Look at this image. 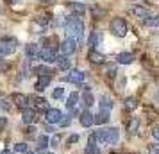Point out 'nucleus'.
I'll return each instance as SVG.
<instances>
[{
    "mask_svg": "<svg viewBox=\"0 0 159 154\" xmlns=\"http://www.w3.org/2000/svg\"><path fill=\"white\" fill-rule=\"evenodd\" d=\"M138 125H139V118H130L129 125H127V133L129 134H134L138 131Z\"/></svg>",
    "mask_w": 159,
    "mask_h": 154,
    "instance_id": "22",
    "label": "nucleus"
},
{
    "mask_svg": "<svg viewBox=\"0 0 159 154\" xmlns=\"http://www.w3.org/2000/svg\"><path fill=\"white\" fill-rule=\"evenodd\" d=\"M111 108H113V102H111V99L104 95V97L100 99V110H106V111H109Z\"/></svg>",
    "mask_w": 159,
    "mask_h": 154,
    "instance_id": "24",
    "label": "nucleus"
},
{
    "mask_svg": "<svg viewBox=\"0 0 159 154\" xmlns=\"http://www.w3.org/2000/svg\"><path fill=\"white\" fill-rule=\"evenodd\" d=\"M25 54H27V58L29 59H39L41 50H39L38 45H27V47H25Z\"/></svg>",
    "mask_w": 159,
    "mask_h": 154,
    "instance_id": "12",
    "label": "nucleus"
},
{
    "mask_svg": "<svg viewBox=\"0 0 159 154\" xmlns=\"http://www.w3.org/2000/svg\"><path fill=\"white\" fill-rule=\"evenodd\" d=\"M65 30H66V36L73 38V40H82V32H84V25L80 22L77 16H70L65 23Z\"/></svg>",
    "mask_w": 159,
    "mask_h": 154,
    "instance_id": "2",
    "label": "nucleus"
},
{
    "mask_svg": "<svg viewBox=\"0 0 159 154\" xmlns=\"http://www.w3.org/2000/svg\"><path fill=\"white\" fill-rule=\"evenodd\" d=\"M84 154H100V147L97 143H93V142H89L86 145V149H84Z\"/></svg>",
    "mask_w": 159,
    "mask_h": 154,
    "instance_id": "21",
    "label": "nucleus"
},
{
    "mask_svg": "<svg viewBox=\"0 0 159 154\" xmlns=\"http://www.w3.org/2000/svg\"><path fill=\"white\" fill-rule=\"evenodd\" d=\"M0 108H2V110H9V104H7V100H6V99H2V102H0Z\"/></svg>",
    "mask_w": 159,
    "mask_h": 154,
    "instance_id": "35",
    "label": "nucleus"
},
{
    "mask_svg": "<svg viewBox=\"0 0 159 154\" xmlns=\"http://www.w3.org/2000/svg\"><path fill=\"white\" fill-rule=\"evenodd\" d=\"M0 154H13V152H11V151H2Z\"/></svg>",
    "mask_w": 159,
    "mask_h": 154,
    "instance_id": "42",
    "label": "nucleus"
},
{
    "mask_svg": "<svg viewBox=\"0 0 159 154\" xmlns=\"http://www.w3.org/2000/svg\"><path fill=\"white\" fill-rule=\"evenodd\" d=\"M125 106H127L129 110H134V108H136V100H134V99H127V100H125Z\"/></svg>",
    "mask_w": 159,
    "mask_h": 154,
    "instance_id": "32",
    "label": "nucleus"
},
{
    "mask_svg": "<svg viewBox=\"0 0 159 154\" xmlns=\"http://www.w3.org/2000/svg\"><path fill=\"white\" fill-rule=\"evenodd\" d=\"M132 15L138 16V18H143V20H147V18H150V11L147 7H141V6H132Z\"/></svg>",
    "mask_w": 159,
    "mask_h": 154,
    "instance_id": "11",
    "label": "nucleus"
},
{
    "mask_svg": "<svg viewBox=\"0 0 159 154\" xmlns=\"http://www.w3.org/2000/svg\"><path fill=\"white\" fill-rule=\"evenodd\" d=\"M63 93H65V90H63V88H56V90H54V93H52V97H54V99H61Z\"/></svg>",
    "mask_w": 159,
    "mask_h": 154,
    "instance_id": "31",
    "label": "nucleus"
},
{
    "mask_svg": "<svg viewBox=\"0 0 159 154\" xmlns=\"http://www.w3.org/2000/svg\"><path fill=\"white\" fill-rule=\"evenodd\" d=\"M75 49H77V40H73V38H66L65 41L59 43V50H61L63 56H70V54H73Z\"/></svg>",
    "mask_w": 159,
    "mask_h": 154,
    "instance_id": "5",
    "label": "nucleus"
},
{
    "mask_svg": "<svg viewBox=\"0 0 159 154\" xmlns=\"http://www.w3.org/2000/svg\"><path fill=\"white\" fill-rule=\"evenodd\" d=\"M48 84H50V75H41V77L36 81V86H34V88H36L38 91H43Z\"/></svg>",
    "mask_w": 159,
    "mask_h": 154,
    "instance_id": "16",
    "label": "nucleus"
},
{
    "mask_svg": "<svg viewBox=\"0 0 159 154\" xmlns=\"http://www.w3.org/2000/svg\"><path fill=\"white\" fill-rule=\"evenodd\" d=\"M77 100H79V95L73 91V93H70V97H68V102H66V106H68V110H73L75 108V104H77Z\"/></svg>",
    "mask_w": 159,
    "mask_h": 154,
    "instance_id": "25",
    "label": "nucleus"
},
{
    "mask_svg": "<svg viewBox=\"0 0 159 154\" xmlns=\"http://www.w3.org/2000/svg\"><path fill=\"white\" fill-rule=\"evenodd\" d=\"M80 124L84 125V127H89V125H93L95 124V117L89 113V111H82L80 113Z\"/></svg>",
    "mask_w": 159,
    "mask_h": 154,
    "instance_id": "13",
    "label": "nucleus"
},
{
    "mask_svg": "<svg viewBox=\"0 0 159 154\" xmlns=\"http://www.w3.org/2000/svg\"><path fill=\"white\" fill-rule=\"evenodd\" d=\"M45 120H47L48 124H59V122L63 120V113H61L57 108H50V110L45 113Z\"/></svg>",
    "mask_w": 159,
    "mask_h": 154,
    "instance_id": "6",
    "label": "nucleus"
},
{
    "mask_svg": "<svg viewBox=\"0 0 159 154\" xmlns=\"http://www.w3.org/2000/svg\"><path fill=\"white\" fill-rule=\"evenodd\" d=\"M50 143H52V147H57V143H59V136H54V138L50 140Z\"/></svg>",
    "mask_w": 159,
    "mask_h": 154,
    "instance_id": "38",
    "label": "nucleus"
},
{
    "mask_svg": "<svg viewBox=\"0 0 159 154\" xmlns=\"http://www.w3.org/2000/svg\"><path fill=\"white\" fill-rule=\"evenodd\" d=\"M152 134H154V138H156V140H159V125H157V127H154Z\"/></svg>",
    "mask_w": 159,
    "mask_h": 154,
    "instance_id": "39",
    "label": "nucleus"
},
{
    "mask_svg": "<svg viewBox=\"0 0 159 154\" xmlns=\"http://www.w3.org/2000/svg\"><path fill=\"white\" fill-rule=\"evenodd\" d=\"M30 100L34 102V106H36L38 110H45V111L50 110V108H48V104H47V100H45L43 97H30Z\"/></svg>",
    "mask_w": 159,
    "mask_h": 154,
    "instance_id": "18",
    "label": "nucleus"
},
{
    "mask_svg": "<svg viewBox=\"0 0 159 154\" xmlns=\"http://www.w3.org/2000/svg\"><path fill=\"white\" fill-rule=\"evenodd\" d=\"M27 154H36V152H27Z\"/></svg>",
    "mask_w": 159,
    "mask_h": 154,
    "instance_id": "44",
    "label": "nucleus"
},
{
    "mask_svg": "<svg viewBox=\"0 0 159 154\" xmlns=\"http://www.w3.org/2000/svg\"><path fill=\"white\" fill-rule=\"evenodd\" d=\"M6 2H7V4H16L18 0H6Z\"/></svg>",
    "mask_w": 159,
    "mask_h": 154,
    "instance_id": "41",
    "label": "nucleus"
},
{
    "mask_svg": "<svg viewBox=\"0 0 159 154\" xmlns=\"http://www.w3.org/2000/svg\"><path fill=\"white\" fill-rule=\"evenodd\" d=\"M109 30H111L113 36L123 38L125 34H127V23H125L123 18H115V20L111 22V25H109Z\"/></svg>",
    "mask_w": 159,
    "mask_h": 154,
    "instance_id": "3",
    "label": "nucleus"
},
{
    "mask_svg": "<svg viewBox=\"0 0 159 154\" xmlns=\"http://www.w3.org/2000/svg\"><path fill=\"white\" fill-rule=\"evenodd\" d=\"M147 154H159L157 145H148V151H147Z\"/></svg>",
    "mask_w": 159,
    "mask_h": 154,
    "instance_id": "34",
    "label": "nucleus"
},
{
    "mask_svg": "<svg viewBox=\"0 0 159 154\" xmlns=\"http://www.w3.org/2000/svg\"><path fill=\"white\" fill-rule=\"evenodd\" d=\"M34 131H36V129H34V127H29V129H27V136H29V138H32V136H34Z\"/></svg>",
    "mask_w": 159,
    "mask_h": 154,
    "instance_id": "37",
    "label": "nucleus"
},
{
    "mask_svg": "<svg viewBox=\"0 0 159 154\" xmlns=\"http://www.w3.org/2000/svg\"><path fill=\"white\" fill-rule=\"evenodd\" d=\"M29 97L23 95V93H13V102H15L16 108H20V110H27V106H29Z\"/></svg>",
    "mask_w": 159,
    "mask_h": 154,
    "instance_id": "8",
    "label": "nucleus"
},
{
    "mask_svg": "<svg viewBox=\"0 0 159 154\" xmlns=\"http://www.w3.org/2000/svg\"><path fill=\"white\" fill-rule=\"evenodd\" d=\"M120 138V133L116 127H107V129H98V131H95L91 136H89V142H98V143H111V145H115L116 142Z\"/></svg>",
    "mask_w": 159,
    "mask_h": 154,
    "instance_id": "1",
    "label": "nucleus"
},
{
    "mask_svg": "<svg viewBox=\"0 0 159 154\" xmlns=\"http://www.w3.org/2000/svg\"><path fill=\"white\" fill-rule=\"evenodd\" d=\"M47 147H48V138H47L45 134H41V136L38 138V149H39V151H45Z\"/></svg>",
    "mask_w": 159,
    "mask_h": 154,
    "instance_id": "27",
    "label": "nucleus"
},
{
    "mask_svg": "<svg viewBox=\"0 0 159 154\" xmlns=\"http://www.w3.org/2000/svg\"><path fill=\"white\" fill-rule=\"evenodd\" d=\"M157 99H159V95H157Z\"/></svg>",
    "mask_w": 159,
    "mask_h": 154,
    "instance_id": "46",
    "label": "nucleus"
},
{
    "mask_svg": "<svg viewBox=\"0 0 159 154\" xmlns=\"http://www.w3.org/2000/svg\"><path fill=\"white\" fill-rule=\"evenodd\" d=\"M134 61V54H130V52H122V54H118V63L120 65H130Z\"/></svg>",
    "mask_w": 159,
    "mask_h": 154,
    "instance_id": "17",
    "label": "nucleus"
},
{
    "mask_svg": "<svg viewBox=\"0 0 159 154\" xmlns=\"http://www.w3.org/2000/svg\"><path fill=\"white\" fill-rule=\"evenodd\" d=\"M57 54H56V50L54 49H41V54H39V59H43L45 63H56L57 61Z\"/></svg>",
    "mask_w": 159,
    "mask_h": 154,
    "instance_id": "7",
    "label": "nucleus"
},
{
    "mask_svg": "<svg viewBox=\"0 0 159 154\" xmlns=\"http://www.w3.org/2000/svg\"><path fill=\"white\" fill-rule=\"evenodd\" d=\"M56 63H57V68H61V70H68L70 68V59L66 56H59Z\"/></svg>",
    "mask_w": 159,
    "mask_h": 154,
    "instance_id": "20",
    "label": "nucleus"
},
{
    "mask_svg": "<svg viewBox=\"0 0 159 154\" xmlns=\"http://www.w3.org/2000/svg\"><path fill=\"white\" fill-rule=\"evenodd\" d=\"M15 151H16V152H25V154L29 152L25 143H16V145H15Z\"/></svg>",
    "mask_w": 159,
    "mask_h": 154,
    "instance_id": "30",
    "label": "nucleus"
},
{
    "mask_svg": "<svg viewBox=\"0 0 159 154\" xmlns=\"http://www.w3.org/2000/svg\"><path fill=\"white\" fill-rule=\"evenodd\" d=\"M4 124H6V118H0V127H4Z\"/></svg>",
    "mask_w": 159,
    "mask_h": 154,
    "instance_id": "40",
    "label": "nucleus"
},
{
    "mask_svg": "<svg viewBox=\"0 0 159 154\" xmlns=\"http://www.w3.org/2000/svg\"><path fill=\"white\" fill-rule=\"evenodd\" d=\"M109 111H106V110H100L98 113H97V117H95V124H98V125H102V124H107L109 122Z\"/></svg>",
    "mask_w": 159,
    "mask_h": 154,
    "instance_id": "15",
    "label": "nucleus"
},
{
    "mask_svg": "<svg viewBox=\"0 0 159 154\" xmlns=\"http://www.w3.org/2000/svg\"><path fill=\"white\" fill-rule=\"evenodd\" d=\"M82 100H84V106H86V108H89V106H93V104H95V99H93L91 91H89L88 88H84V93H82Z\"/></svg>",
    "mask_w": 159,
    "mask_h": 154,
    "instance_id": "19",
    "label": "nucleus"
},
{
    "mask_svg": "<svg viewBox=\"0 0 159 154\" xmlns=\"http://www.w3.org/2000/svg\"><path fill=\"white\" fill-rule=\"evenodd\" d=\"M100 40H102V34H100V32H91V36H89V40H88V45L95 47V45L98 43Z\"/></svg>",
    "mask_w": 159,
    "mask_h": 154,
    "instance_id": "26",
    "label": "nucleus"
},
{
    "mask_svg": "<svg viewBox=\"0 0 159 154\" xmlns=\"http://www.w3.org/2000/svg\"><path fill=\"white\" fill-rule=\"evenodd\" d=\"M22 120H23V124H34L38 120V113L34 110L27 108V110L22 111Z\"/></svg>",
    "mask_w": 159,
    "mask_h": 154,
    "instance_id": "10",
    "label": "nucleus"
},
{
    "mask_svg": "<svg viewBox=\"0 0 159 154\" xmlns=\"http://www.w3.org/2000/svg\"><path fill=\"white\" fill-rule=\"evenodd\" d=\"M34 72L41 77V75H50V68H47V66H38V68H34Z\"/></svg>",
    "mask_w": 159,
    "mask_h": 154,
    "instance_id": "29",
    "label": "nucleus"
},
{
    "mask_svg": "<svg viewBox=\"0 0 159 154\" xmlns=\"http://www.w3.org/2000/svg\"><path fill=\"white\" fill-rule=\"evenodd\" d=\"M88 59H89L93 65H102V63H104V56H102L100 52L93 50V49L88 52Z\"/></svg>",
    "mask_w": 159,
    "mask_h": 154,
    "instance_id": "14",
    "label": "nucleus"
},
{
    "mask_svg": "<svg viewBox=\"0 0 159 154\" xmlns=\"http://www.w3.org/2000/svg\"><path fill=\"white\" fill-rule=\"evenodd\" d=\"M70 122H72V117H63V120L59 122V125H63V127H66V125H70Z\"/></svg>",
    "mask_w": 159,
    "mask_h": 154,
    "instance_id": "33",
    "label": "nucleus"
},
{
    "mask_svg": "<svg viewBox=\"0 0 159 154\" xmlns=\"http://www.w3.org/2000/svg\"><path fill=\"white\" fill-rule=\"evenodd\" d=\"M145 23H147V25H150V27H159V15L147 18V20H145Z\"/></svg>",
    "mask_w": 159,
    "mask_h": 154,
    "instance_id": "28",
    "label": "nucleus"
},
{
    "mask_svg": "<svg viewBox=\"0 0 159 154\" xmlns=\"http://www.w3.org/2000/svg\"><path fill=\"white\" fill-rule=\"evenodd\" d=\"M16 50V40L13 38H2L0 40V56H9Z\"/></svg>",
    "mask_w": 159,
    "mask_h": 154,
    "instance_id": "4",
    "label": "nucleus"
},
{
    "mask_svg": "<svg viewBox=\"0 0 159 154\" xmlns=\"http://www.w3.org/2000/svg\"><path fill=\"white\" fill-rule=\"evenodd\" d=\"M65 81L73 82V84H80V82L84 81V73L80 72V70H70L68 75L65 77Z\"/></svg>",
    "mask_w": 159,
    "mask_h": 154,
    "instance_id": "9",
    "label": "nucleus"
},
{
    "mask_svg": "<svg viewBox=\"0 0 159 154\" xmlns=\"http://www.w3.org/2000/svg\"><path fill=\"white\" fill-rule=\"evenodd\" d=\"M77 140H79V136H77V134H73V136H70V138H68V143L72 145V143H75Z\"/></svg>",
    "mask_w": 159,
    "mask_h": 154,
    "instance_id": "36",
    "label": "nucleus"
},
{
    "mask_svg": "<svg viewBox=\"0 0 159 154\" xmlns=\"http://www.w3.org/2000/svg\"><path fill=\"white\" fill-rule=\"evenodd\" d=\"M38 2H43V4H48V2H52V0H38Z\"/></svg>",
    "mask_w": 159,
    "mask_h": 154,
    "instance_id": "43",
    "label": "nucleus"
},
{
    "mask_svg": "<svg viewBox=\"0 0 159 154\" xmlns=\"http://www.w3.org/2000/svg\"><path fill=\"white\" fill-rule=\"evenodd\" d=\"M0 59H2V56H0Z\"/></svg>",
    "mask_w": 159,
    "mask_h": 154,
    "instance_id": "45",
    "label": "nucleus"
},
{
    "mask_svg": "<svg viewBox=\"0 0 159 154\" xmlns=\"http://www.w3.org/2000/svg\"><path fill=\"white\" fill-rule=\"evenodd\" d=\"M70 7H72V11L75 13V15H84V13H86V7H84L80 2H72Z\"/></svg>",
    "mask_w": 159,
    "mask_h": 154,
    "instance_id": "23",
    "label": "nucleus"
}]
</instances>
